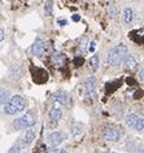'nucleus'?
<instances>
[{
    "instance_id": "f257e3e1",
    "label": "nucleus",
    "mask_w": 144,
    "mask_h": 153,
    "mask_svg": "<svg viewBox=\"0 0 144 153\" xmlns=\"http://www.w3.org/2000/svg\"><path fill=\"white\" fill-rule=\"evenodd\" d=\"M127 47L125 44H118L114 48L109 51L107 56V61L112 68H117L125 61V57L127 56Z\"/></svg>"
},
{
    "instance_id": "f03ea898",
    "label": "nucleus",
    "mask_w": 144,
    "mask_h": 153,
    "mask_svg": "<svg viewBox=\"0 0 144 153\" xmlns=\"http://www.w3.org/2000/svg\"><path fill=\"white\" fill-rule=\"evenodd\" d=\"M26 106V101L25 99L21 96V95H14V96L9 97V100L5 102L4 106V112L9 116H13V114H17L22 112Z\"/></svg>"
},
{
    "instance_id": "7ed1b4c3",
    "label": "nucleus",
    "mask_w": 144,
    "mask_h": 153,
    "mask_svg": "<svg viewBox=\"0 0 144 153\" xmlns=\"http://www.w3.org/2000/svg\"><path fill=\"white\" fill-rule=\"evenodd\" d=\"M35 123H36V116L33 112H27L13 122V128L14 130H25V128L27 130L30 127H33Z\"/></svg>"
},
{
    "instance_id": "20e7f679",
    "label": "nucleus",
    "mask_w": 144,
    "mask_h": 153,
    "mask_svg": "<svg viewBox=\"0 0 144 153\" xmlns=\"http://www.w3.org/2000/svg\"><path fill=\"white\" fill-rule=\"evenodd\" d=\"M125 121H126V125L128 127L131 128H135L136 131H143V127H144V121L142 117L136 116L134 113H128L126 118H125Z\"/></svg>"
},
{
    "instance_id": "39448f33",
    "label": "nucleus",
    "mask_w": 144,
    "mask_h": 153,
    "mask_svg": "<svg viewBox=\"0 0 144 153\" xmlns=\"http://www.w3.org/2000/svg\"><path fill=\"white\" fill-rule=\"evenodd\" d=\"M103 136L108 141H118L121 139V136H122V132L116 126H108V127H105L103 130Z\"/></svg>"
},
{
    "instance_id": "423d86ee",
    "label": "nucleus",
    "mask_w": 144,
    "mask_h": 153,
    "mask_svg": "<svg viewBox=\"0 0 144 153\" xmlns=\"http://www.w3.org/2000/svg\"><path fill=\"white\" fill-rule=\"evenodd\" d=\"M65 137H66V135L64 132L53 131L48 135V141H50V144L52 145V147H57V145H60L64 140H65Z\"/></svg>"
},
{
    "instance_id": "0eeeda50",
    "label": "nucleus",
    "mask_w": 144,
    "mask_h": 153,
    "mask_svg": "<svg viewBox=\"0 0 144 153\" xmlns=\"http://www.w3.org/2000/svg\"><path fill=\"white\" fill-rule=\"evenodd\" d=\"M31 51L33 53L35 56L38 57H42L44 55V52H45V44H44V42L40 39V38H36L35 42H34V44H33V48H31Z\"/></svg>"
},
{
    "instance_id": "6e6552de",
    "label": "nucleus",
    "mask_w": 144,
    "mask_h": 153,
    "mask_svg": "<svg viewBox=\"0 0 144 153\" xmlns=\"http://www.w3.org/2000/svg\"><path fill=\"white\" fill-rule=\"evenodd\" d=\"M34 139H35V132H34V130H33V128L25 130L24 134H22V135L20 136V141H21L22 144H25V145L31 144Z\"/></svg>"
},
{
    "instance_id": "1a4fd4ad",
    "label": "nucleus",
    "mask_w": 144,
    "mask_h": 153,
    "mask_svg": "<svg viewBox=\"0 0 144 153\" xmlns=\"http://www.w3.org/2000/svg\"><path fill=\"white\" fill-rule=\"evenodd\" d=\"M33 75H34L33 76L34 81H35L36 83H44V82H47V79H48L47 71L42 68H35V71L33 73Z\"/></svg>"
},
{
    "instance_id": "9d476101",
    "label": "nucleus",
    "mask_w": 144,
    "mask_h": 153,
    "mask_svg": "<svg viewBox=\"0 0 144 153\" xmlns=\"http://www.w3.org/2000/svg\"><path fill=\"white\" fill-rule=\"evenodd\" d=\"M96 78H95L94 75L88 76V78L86 79L85 82V90H86V94L87 95H94L95 94V88H96Z\"/></svg>"
},
{
    "instance_id": "9b49d317",
    "label": "nucleus",
    "mask_w": 144,
    "mask_h": 153,
    "mask_svg": "<svg viewBox=\"0 0 144 153\" xmlns=\"http://www.w3.org/2000/svg\"><path fill=\"white\" fill-rule=\"evenodd\" d=\"M52 100L57 101V102H60V104H66V102H69V95H68L66 92H64V91H59V92H56L53 95Z\"/></svg>"
},
{
    "instance_id": "f8f14e48",
    "label": "nucleus",
    "mask_w": 144,
    "mask_h": 153,
    "mask_svg": "<svg viewBox=\"0 0 144 153\" xmlns=\"http://www.w3.org/2000/svg\"><path fill=\"white\" fill-rule=\"evenodd\" d=\"M125 65H126V68L130 69V70H135L136 66H138V62H136L134 56L130 55V53H127V56L125 57Z\"/></svg>"
},
{
    "instance_id": "ddd939ff",
    "label": "nucleus",
    "mask_w": 144,
    "mask_h": 153,
    "mask_svg": "<svg viewBox=\"0 0 144 153\" xmlns=\"http://www.w3.org/2000/svg\"><path fill=\"white\" fill-rule=\"evenodd\" d=\"M61 117H62V112H61V109L60 108H52L51 109L50 118H51V121L53 122V123H57V122L61 120Z\"/></svg>"
},
{
    "instance_id": "4468645a",
    "label": "nucleus",
    "mask_w": 144,
    "mask_h": 153,
    "mask_svg": "<svg viewBox=\"0 0 144 153\" xmlns=\"http://www.w3.org/2000/svg\"><path fill=\"white\" fill-rule=\"evenodd\" d=\"M132 18H134V10H132L131 7H126L123 9V21L125 24H131Z\"/></svg>"
},
{
    "instance_id": "2eb2a0df",
    "label": "nucleus",
    "mask_w": 144,
    "mask_h": 153,
    "mask_svg": "<svg viewBox=\"0 0 144 153\" xmlns=\"http://www.w3.org/2000/svg\"><path fill=\"white\" fill-rule=\"evenodd\" d=\"M10 97V92L8 90H0V105H4Z\"/></svg>"
},
{
    "instance_id": "dca6fc26",
    "label": "nucleus",
    "mask_w": 144,
    "mask_h": 153,
    "mask_svg": "<svg viewBox=\"0 0 144 153\" xmlns=\"http://www.w3.org/2000/svg\"><path fill=\"white\" fill-rule=\"evenodd\" d=\"M44 13L45 16H52L53 14V3L52 1H47L44 4Z\"/></svg>"
},
{
    "instance_id": "f3484780",
    "label": "nucleus",
    "mask_w": 144,
    "mask_h": 153,
    "mask_svg": "<svg viewBox=\"0 0 144 153\" xmlns=\"http://www.w3.org/2000/svg\"><path fill=\"white\" fill-rule=\"evenodd\" d=\"M90 64H91V66H92L94 70H96V69L99 68V56L94 55L92 57H91V60H90Z\"/></svg>"
},
{
    "instance_id": "a211bd4d",
    "label": "nucleus",
    "mask_w": 144,
    "mask_h": 153,
    "mask_svg": "<svg viewBox=\"0 0 144 153\" xmlns=\"http://www.w3.org/2000/svg\"><path fill=\"white\" fill-rule=\"evenodd\" d=\"M8 153H22V147L18 143H16L14 145H12V148L9 149Z\"/></svg>"
},
{
    "instance_id": "6ab92c4d",
    "label": "nucleus",
    "mask_w": 144,
    "mask_h": 153,
    "mask_svg": "<svg viewBox=\"0 0 144 153\" xmlns=\"http://www.w3.org/2000/svg\"><path fill=\"white\" fill-rule=\"evenodd\" d=\"M83 62H85V60H83L82 57H78V59H75V60H74V64L77 65V66H81Z\"/></svg>"
},
{
    "instance_id": "aec40b11",
    "label": "nucleus",
    "mask_w": 144,
    "mask_h": 153,
    "mask_svg": "<svg viewBox=\"0 0 144 153\" xmlns=\"http://www.w3.org/2000/svg\"><path fill=\"white\" fill-rule=\"evenodd\" d=\"M57 22H59V25H61V26L68 25V21H66V20H59Z\"/></svg>"
},
{
    "instance_id": "412c9836",
    "label": "nucleus",
    "mask_w": 144,
    "mask_h": 153,
    "mask_svg": "<svg viewBox=\"0 0 144 153\" xmlns=\"http://www.w3.org/2000/svg\"><path fill=\"white\" fill-rule=\"evenodd\" d=\"M3 39H4V30L0 29V42H3Z\"/></svg>"
},
{
    "instance_id": "4be33fe9",
    "label": "nucleus",
    "mask_w": 144,
    "mask_h": 153,
    "mask_svg": "<svg viewBox=\"0 0 144 153\" xmlns=\"http://www.w3.org/2000/svg\"><path fill=\"white\" fill-rule=\"evenodd\" d=\"M79 20H81L79 14H73V21H79Z\"/></svg>"
},
{
    "instance_id": "5701e85b",
    "label": "nucleus",
    "mask_w": 144,
    "mask_h": 153,
    "mask_svg": "<svg viewBox=\"0 0 144 153\" xmlns=\"http://www.w3.org/2000/svg\"><path fill=\"white\" fill-rule=\"evenodd\" d=\"M95 49V42H91V44H90V51H94Z\"/></svg>"
},
{
    "instance_id": "b1692460",
    "label": "nucleus",
    "mask_w": 144,
    "mask_h": 153,
    "mask_svg": "<svg viewBox=\"0 0 144 153\" xmlns=\"http://www.w3.org/2000/svg\"><path fill=\"white\" fill-rule=\"evenodd\" d=\"M127 83H130V85H134L135 83V81L132 78H127Z\"/></svg>"
},
{
    "instance_id": "393cba45",
    "label": "nucleus",
    "mask_w": 144,
    "mask_h": 153,
    "mask_svg": "<svg viewBox=\"0 0 144 153\" xmlns=\"http://www.w3.org/2000/svg\"><path fill=\"white\" fill-rule=\"evenodd\" d=\"M96 153H109V149H107V151H104V152H101L100 149H96Z\"/></svg>"
},
{
    "instance_id": "a878e982",
    "label": "nucleus",
    "mask_w": 144,
    "mask_h": 153,
    "mask_svg": "<svg viewBox=\"0 0 144 153\" xmlns=\"http://www.w3.org/2000/svg\"><path fill=\"white\" fill-rule=\"evenodd\" d=\"M47 153H59V149H51V151Z\"/></svg>"
},
{
    "instance_id": "bb28decb",
    "label": "nucleus",
    "mask_w": 144,
    "mask_h": 153,
    "mask_svg": "<svg viewBox=\"0 0 144 153\" xmlns=\"http://www.w3.org/2000/svg\"><path fill=\"white\" fill-rule=\"evenodd\" d=\"M59 153H66L65 149H59Z\"/></svg>"
},
{
    "instance_id": "cd10ccee",
    "label": "nucleus",
    "mask_w": 144,
    "mask_h": 153,
    "mask_svg": "<svg viewBox=\"0 0 144 153\" xmlns=\"http://www.w3.org/2000/svg\"><path fill=\"white\" fill-rule=\"evenodd\" d=\"M138 153H143V149H140V151H139Z\"/></svg>"
},
{
    "instance_id": "c85d7f7f",
    "label": "nucleus",
    "mask_w": 144,
    "mask_h": 153,
    "mask_svg": "<svg viewBox=\"0 0 144 153\" xmlns=\"http://www.w3.org/2000/svg\"><path fill=\"white\" fill-rule=\"evenodd\" d=\"M113 153H117V152H113Z\"/></svg>"
}]
</instances>
